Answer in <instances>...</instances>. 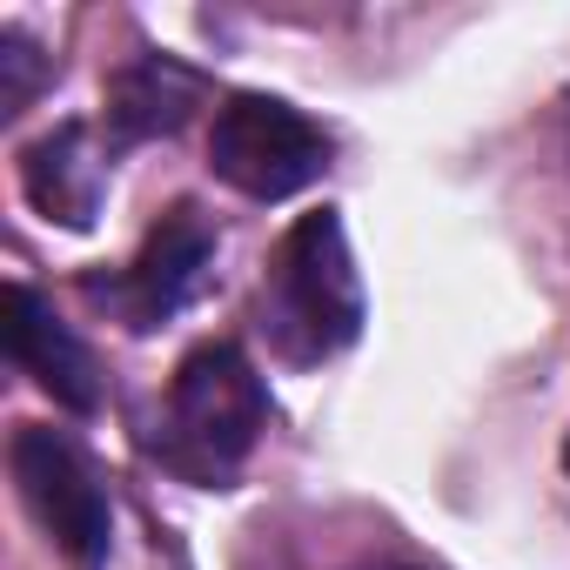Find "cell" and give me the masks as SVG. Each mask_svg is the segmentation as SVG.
<instances>
[{
    "label": "cell",
    "instance_id": "obj_1",
    "mask_svg": "<svg viewBox=\"0 0 570 570\" xmlns=\"http://www.w3.org/2000/svg\"><path fill=\"white\" fill-rule=\"evenodd\" d=\"M255 330L296 370L330 363L363 336V275H356V255H350L336 208L303 215L275 242L262 289H255Z\"/></svg>",
    "mask_w": 570,
    "mask_h": 570
},
{
    "label": "cell",
    "instance_id": "obj_10",
    "mask_svg": "<svg viewBox=\"0 0 570 570\" xmlns=\"http://www.w3.org/2000/svg\"><path fill=\"white\" fill-rule=\"evenodd\" d=\"M376 570H416V563H376Z\"/></svg>",
    "mask_w": 570,
    "mask_h": 570
},
{
    "label": "cell",
    "instance_id": "obj_3",
    "mask_svg": "<svg viewBox=\"0 0 570 570\" xmlns=\"http://www.w3.org/2000/svg\"><path fill=\"white\" fill-rule=\"evenodd\" d=\"M208 168L248 202H282L330 168V135L275 95H228L208 128Z\"/></svg>",
    "mask_w": 570,
    "mask_h": 570
},
{
    "label": "cell",
    "instance_id": "obj_2",
    "mask_svg": "<svg viewBox=\"0 0 570 570\" xmlns=\"http://www.w3.org/2000/svg\"><path fill=\"white\" fill-rule=\"evenodd\" d=\"M268 430V390L235 343H202L181 356L148 450L188 483H228Z\"/></svg>",
    "mask_w": 570,
    "mask_h": 570
},
{
    "label": "cell",
    "instance_id": "obj_8",
    "mask_svg": "<svg viewBox=\"0 0 570 570\" xmlns=\"http://www.w3.org/2000/svg\"><path fill=\"white\" fill-rule=\"evenodd\" d=\"M21 188H28V202L48 222L88 228L95 208H101V188H108V155L95 148V128L88 121H61L55 135H41L21 155Z\"/></svg>",
    "mask_w": 570,
    "mask_h": 570
},
{
    "label": "cell",
    "instance_id": "obj_9",
    "mask_svg": "<svg viewBox=\"0 0 570 570\" xmlns=\"http://www.w3.org/2000/svg\"><path fill=\"white\" fill-rule=\"evenodd\" d=\"M48 75H55V68H48V55H41L21 28L0 35V121H14V115L35 101V88H41Z\"/></svg>",
    "mask_w": 570,
    "mask_h": 570
},
{
    "label": "cell",
    "instance_id": "obj_11",
    "mask_svg": "<svg viewBox=\"0 0 570 570\" xmlns=\"http://www.w3.org/2000/svg\"><path fill=\"white\" fill-rule=\"evenodd\" d=\"M563 470H570V443H563Z\"/></svg>",
    "mask_w": 570,
    "mask_h": 570
},
{
    "label": "cell",
    "instance_id": "obj_4",
    "mask_svg": "<svg viewBox=\"0 0 570 570\" xmlns=\"http://www.w3.org/2000/svg\"><path fill=\"white\" fill-rule=\"evenodd\" d=\"M208 268H215V228H208L202 208L175 202V208L148 228V242H141V255H135L128 268H115V275H81V289H88V303H101L121 330L148 336V330L175 323V316L208 289Z\"/></svg>",
    "mask_w": 570,
    "mask_h": 570
},
{
    "label": "cell",
    "instance_id": "obj_5",
    "mask_svg": "<svg viewBox=\"0 0 570 570\" xmlns=\"http://www.w3.org/2000/svg\"><path fill=\"white\" fill-rule=\"evenodd\" d=\"M8 463H14L21 503L41 517V530H48L81 570H101V563H108V543H115V503H108L95 463H88L61 430H41V423H21V430H14Z\"/></svg>",
    "mask_w": 570,
    "mask_h": 570
},
{
    "label": "cell",
    "instance_id": "obj_6",
    "mask_svg": "<svg viewBox=\"0 0 570 570\" xmlns=\"http://www.w3.org/2000/svg\"><path fill=\"white\" fill-rule=\"evenodd\" d=\"M8 356H14V370L35 376V390H48L61 410H75V416H95V410H101L95 350L28 289V282H14V289H8Z\"/></svg>",
    "mask_w": 570,
    "mask_h": 570
},
{
    "label": "cell",
    "instance_id": "obj_7",
    "mask_svg": "<svg viewBox=\"0 0 570 570\" xmlns=\"http://www.w3.org/2000/svg\"><path fill=\"white\" fill-rule=\"evenodd\" d=\"M202 101H208V81H202L195 68H181V61H168V55L128 61V68L108 81V115H101L108 155H115V148H135V141H155V135H175Z\"/></svg>",
    "mask_w": 570,
    "mask_h": 570
}]
</instances>
